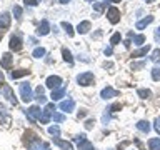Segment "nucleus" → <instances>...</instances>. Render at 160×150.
Here are the masks:
<instances>
[{
    "instance_id": "22",
    "label": "nucleus",
    "mask_w": 160,
    "mask_h": 150,
    "mask_svg": "<svg viewBox=\"0 0 160 150\" xmlns=\"http://www.w3.org/2000/svg\"><path fill=\"white\" fill-rule=\"evenodd\" d=\"M148 148L150 150H160V137L150 138L148 140Z\"/></svg>"
},
{
    "instance_id": "1",
    "label": "nucleus",
    "mask_w": 160,
    "mask_h": 150,
    "mask_svg": "<svg viewBox=\"0 0 160 150\" xmlns=\"http://www.w3.org/2000/svg\"><path fill=\"white\" fill-rule=\"evenodd\" d=\"M25 142L28 150H50V145L42 142L33 132H25Z\"/></svg>"
},
{
    "instance_id": "48",
    "label": "nucleus",
    "mask_w": 160,
    "mask_h": 150,
    "mask_svg": "<svg viewBox=\"0 0 160 150\" xmlns=\"http://www.w3.org/2000/svg\"><path fill=\"white\" fill-rule=\"evenodd\" d=\"M40 2H42V0H40Z\"/></svg>"
},
{
    "instance_id": "21",
    "label": "nucleus",
    "mask_w": 160,
    "mask_h": 150,
    "mask_svg": "<svg viewBox=\"0 0 160 150\" xmlns=\"http://www.w3.org/2000/svg\"><path fill=\"white\" fill-rule=\"evenodd\" d=\"M62 55H63V60L67 62L68 65H73V57H72V52H70L68 48H62Z\"/></svg>"
},
{
    "instance_id": "26",
    "label": "nucleus",
    "mask_w": 160,
    "mask_h": 150,
    "mask_svg": "<svg viewBox=\"0 0 160 150\" xmlns=\"http://www.w3.org/2000/svg\"><path fill=\"white\" fill-rule=\"evenodd\" d=\"M45 53H47V50H45L43 47H37V48H35L33 52H32V55H33L35 58H42Z\"/></svg>"
},
{
    "instance_id": "17",
    "label": "nucleus",
    "mask_w": 160,
    "mask_h": 150,
    "mask_svg": "<svg viewBox=\"0 0 160 150\" xmlns=\"http://www.w3.org/2000/svg\"><path fill=\"white\" fill-rule=\"evenodd\" d=\"M12 60H13V57L10 53H3L2 55V60H0V67H2V68H10Z\"/></svg>"
},
{
    "instance_id": "3",
    "label": "nucleus",
    "mask_w": 160,
    "mask_h": 150,
    "mask_svg": "<svg viewBox=\"0 0 160 150\" xmlns=\"http://www.w3.org/2000/svg\"><path fill=\"white\" fill-rule=\"evenodd\" d=\"M18 92H20V97H22V100L25 103L30 102L35 95L32 92V87H30V83L28 82H23V83H20V88H18Z\"/></svg>"
},
{
    "instance_id": "36",
    "label": "nucleus",
    "mask_w": 160,
    "mask_h": 150,
    "mask_svg": "<svg viewBox=\"0 0 160 150\" xmlns=\"http://www.w3.org/2000/svg\"><path fill=\"white\" fill-rule=\"evenodd\" d=\"M35 98H37L38 103H47V97H45V95H37L35 93Z\"/></svg>"
},
{
    "instance_id": "9",
    "label": "nucleus",
    "mask_w": 160,
    "mask_h": 150,
    "mask_svg": "<svg viewBox=\"0 0 160 150\" xmlns=\"http://www.w3.org/2000/svg\"><path fill=\"white\" fill-rule=\"evenodd\" d=\"M100 97L103 100H110L113 97H118V90H115L113 87H105L102 92H100Z\"/></svg>"
},
{
    "instance_id": "28",
    "label": "nucleus",
    "mask_w": 160,
    "mask_h": 150,
    "mask_svg": "<svg viewBox=\"0 0 160 150\" xmlns=\"http://www.w3.org/2000/svg\"><path fill=\"white\" fill-rule=\"evenodd\" d=\"M120 40H122V35H120V32L113 33L112 37H110V45H112V47H113V45H117V43L120 42Z\"/></svg>"
},
{
    "instance_id": "2",
    "label": "nucleus",
    "mask_w": 160,
    "mask_h": 150,
    "mask_svg": "<svg viewBox=\"0 0 160 150\" xmlns=\"http://www.w3.org/2000/svg\"><path fill=\"white\" fill-rule=\"evenodd\" d=\"M73 142H77L78 150H95L93 143L85 137V133H80V135H77V137H73Z\"/></svg>"
},
{
    "instance_id": "29",
    "label": "nucleus",
    "mask_w": 160,
    "mask_h": 150,
    "mask_svg": "<svg viewBox=\"0 0 160 150\" xmlns=\"http://www.w3.org/2000/svg\"><path fill=\"white\" fill-rule=\"evenodd\" d=\"M48 133L52 135V137H58V135H60V127H58V125H52V127H48Z\"/></svg>"
},
{
    "instance_id": "30",
    "label": "nucleus",
    "mask_w": 160,
    "mask_h": 150,
    "mask_svg": "<svg viewBox=\"0 0 160 150\" xmlns=\"http://www.w3.org/2000/svg\"><path fill=\"white\" fill-rule=\"evenodd\" d=\"M152 78L155 80V82H160V68L158 67L152 68Z\"/></svg>"
},
{
    "instance_id": "37",
    "label": "nucleus",
    "mask_w": 160,
    "mask_h": 150,
    "mask_svg": "<svg viewBox=\"0 0 160 150\" xmlns=\"http://www.w3.org/2000/svg\"><path fill=\"white\" fill-rule=\"evenodd\" d=\"M153 128L157 130V133L160 135V117H157V118H155V122H153Z\"/></svg>"
},
{
    "instance_id": "15",
    "label": "nucleus",
    "mask_w": 160,
    "mask_h": 150,
    "mask_svg": "<svg viewBox=\"0 0 160 150\" xmlns=\"http://www.w3.org/2000/svg\"><path fill=\"white\" fill-rule=\"evenodd\" d=\"M48 32H50V23H48V20H42V22H40V27H38V30H37V33L38 35H48Z\"/></svg>"
},
{
    "instance_id": "42",
    "label": "nucleus",
    "mask_w": 160,
    "mask_h": 150,
    "mask_svg": "<svg viewBox=\"0 0 160 150\" xmlns=\"http://www.w3.org/2000/svg\"><path fill=\"white\" fill-rule=\"evenodd\" d=\"M35 93H37V95H43V87H40V85H38V87L35 88Z\"/></svg>"
},
{
    "instance_id": "24",
    "label": "nucleus",
    "mask_w": 160,
    "mask_h": 150,
    "mask_svg": "<svg viewBox=\"0 0 160 150\" xmlns=\"http://www.w3.org/2000/svg\"><path fill=\"white\" fill-rule=\"evenodd\" d=\"M137 95H138L140 98H150V97H152V92H150L148 88H138L137 90Z\"/></svg>"
},
{
    "instance_id": "43",
    "label": "nucleus",
    "mask_w": 160,
    "mask_h": 150,
    "mask_svg": "<svg viewBox=\"0 0 160 150\" xmlns=\"http://www.w3.org/2000/svg\"><path fill=\"white\" fill-rule=\"evenodd\" d=\"M0 83H5V77H3L2 72H0Z\"/></svg>"
},
{
    "instance_id": "35",
    "label": "nucleus",
    "mask_w": 160,
    "mask_h": 150,
    "mask_svg": "<svg viewBox=\"0 0 160 150\" xmlns=\"http://www.w3.org/2000/svg\"><path fill=\"white\" fill-rule=\"evenodd\" d=\"M158 57H160V48H155L153 52H152V55H150V60H153V62H157V60H158Z\"/></svg>"
},
{
    "instance_id": "38",
    "label": "nucleus",
    "mask_w": 160,
    "mask_h": 150,
    "mask_svg": "<svg viewBox=\"0 0 160 150\" xmlns=\"http://www.w3.org/2000/svg\"><path fill=\"white\" fill-rule=\"evenodd\" d=\"M93 123H95L93 120H92V118H88L87 122H85V128H87V130H90V128H93Z\"/></svg>"
},
{
    "instance_id": "25",
    "label": "nucleus",
    "mask_w": 160,
    "mask_h": 150,
    "mask_svg": "<svg viewBox=\"0 0 160 150\" xmlns=\"http://www.w3.org/2000/svg\"><path fill=\"white\" fill-rule=\"evenodd\" d=\"M62 28L65 30V33H67L68 35V37H73V27H72V25H70L68 22H62Z\"/></svg>"
},
{
    "instance_id": "12",
    "label": "nucleus",
    "mask_w": 160,
    "mask_h": 150,
    "mask_svg": "<svg viewBox=\"0 0 160 150\" xmlns=\"http://www.w3.org/2000/svg\"><path fill=\"white\" fill-rule=\"evenodd\" d=\"M152 22H153V15H147L145 18L138 20V22L135 23V28H137V30H143L145 27H147V25H150Z\"/></svg>"
},
{
    "instance_id": "31",
    "label": "nucleus",
    "mask_w": 160,
    "mask_h": 150,
    "mask_svg": "<svg viewBox=\"0 0 160 150\" xmlns=\"http://www.w3.org/2000/svg\"><path fill=\"white\" fill-rule=\"evenodd\" d=\"M93 8H95V12L97 13H100V12H103L105 8H107V3H93Z\"/></svg>"
},
{
    "instance_id": "11",
    "label": "nucleus",
    "mask_w": 160,
    "mask_h": 150,
    "mask_svg": "<svg viewBox=\"0 0 160 150\" xmlns=\"http://www.w3.org/2000/svg\"><path fill=\"white\" fill-rule=\"evenodd\" d=\"M52 140H53V143L57 145V147H60L62 150H73V145L70 142H67V140H60L58 137H53Z\"/></svg>"
},
{
    "instance_id": "32",
    "label": "nucleus",
    "mask_w": 160,
    "mask_h": 150,
    "mask_svg": "<svg viewBox=\"0 0 160 150\" xmlns=\"http://www.w3.org/2000/svg\"><path fill=\"white\" fill-rule=\"evenodd\" d=\"M145 67V60H140V62H132V70H140Z\"/></svg>"
},
{
    "instance_id": "20",
    "label": "nucleus",
    "mask_w": 160,
    "mask_h": 150,
    "mask_svg": "<svg viewBox=\"0 0 160 150\" xmlns=\"http://www.w3.org/2000/svg\"><path fill=\"white\" fill-rule=\"evenodd\" d=\"M150 52V45H145V47H140L138 50H135V52L132 53V57L133 58H138V57H145Z\"/></svg>"
},
{
    "instance_id": "33",
    "label": "nucleus",
    "mask_w": 160,
    "mask_h": 150,
    "mask_svg": "<svg viewBox=\"0 0 160 150\" xmlns=\"http://www.w3.org/2000/svg\"><path fill=\"white\" fill-rule=\"evenodd\" d=\"M13 17L20 20V17H22V7H18V5H15L13 7Z\"/></svg>"
},
{
    "instance_id": "47",
    "label": "nucleus",
    "mask_w": 160,
    "mask_h": 150,
    "mask_svg": "<svg viewBox=\"0 0 160 150\" xmlns=\"http://www.w3.org/2000/svg\"><path fill=\"white\" fill-rule=\"evenodd\" d=\"M85 2H95V0H85Z\"/></svg>"
},
{
    "instance_id": "39",
    "label": "nucleus",
    "mask_w": 160,
    "mask_h": 150,
    "mask_svg": "<svg viewBox=\"0 0 160 150\" xmlns=\"http://www.w3.org/2000/svg\"><path fill=\"white\" fill-rule=\"evenodd\" d=\"M25 3L30 5V7H35V5L38 3V0H25Z\"/></svg>"
},
{
    "instance_id": "8",
    "label": "nucleus",
    "mask_w": 160,
    "mask_h": 150,
    "mask_svg": "<svg viewBox=\"0 0 160 150\" xmlns=\"http://www.w3.org/2000/svg\"><path fill=\"white\" fill-rule=\"evenodd\" d=\"M8 47H10V50H13V52H20V50H22V38H20L18 33H15L10 37Z\"/></svg>"
},
{
    "instance_id": "6",
    "label": "nucleus",
    "mask_w": 160,
    "mask_h": 150,
    "mask_svg": "<svg viewBox=\"0 0 160 150\" xmlns=\"http://www.w3.org/2000/svg\"><path fill=\"white\" fill-rule=\"evenodd\" d=\"M45 87L57 90V88L62 87V78H60L58 75H50V77H47V80H45Z\"/></svg>"
},
{
    "instance_id": "40",
    "label": "nucleus",
    "mask_w": 160,
    "mask_h": 150,
    "mask_svg": "<svg viewBox=\"0 0 160 150\" xmlns=\"http://www.w3.org/2000/svg\"><path fill=\"white\" fill-rule=\"evenodd\" d=\"M155 42H157V43L160 42V27L155 30Z\"/></svg>"
},
{
    "instance_id": "13",
    "label": "nucleus",
    "mask_w": 160,
    "mask_h": 150,
    "mask_svg": "<svg viewBox=\"0 0 160 150\" xmlns=\"http://www.w3.org/2000/svg\"><path fill=\"white\" fill-rule=\"evenodd\" d=\"M10 22H12V17H10L8 12L0 13V28H8L10 27Z\"/></svg>"
},
{
    "instance_id": "5",
    "label": "nucleus",
    "mask_w": 160,
    "mask_h": 150,
    "mask_svg": "<svg viewBox=\"0 0 160 150\" xmlns=\"http://www.w3.org/2000/svg\"><path fill=\"white\" fill-rule=\"evenodd\" d=\"M93 80H95V77H93L92 72H83V73L77 75V83L82 85V87H88V85H92Z\"/></svg>"
},
{
    "instance_id": "18",
    "label": "nucleus",
    "mask_w": 160,
    "mask_h": 150,
    "mask_svg": "<svg viewBox=\"0 0 160 150\" xmlns=\"http://www.w3.org/2000/svg\"><path fill=\"white\" fill-rule=\"evenodd\" d=\"M137 128L143 133H148L150 128H152V125H150L148 120H140V122H137Z\"/></svg>"
},
{
    "instance_id": "19",
    "label": "nucleus",
    "mask_w": 160,
    "mask_h": 150,
    "mask_svg": "<svg viewBox=\"0 0 160 150\" xmlns=\"http://www.w3.org/2000/svg\"><path fill=\"white\" fill-rule=\"evenodd\" d=\"M65 93H67V88L65 87H60V88H57V90H52V100H60L62 97H65Z\"/></svg>"
},
{
    "instance_id": "14",
    "label": "nucleus",
    "mask_w": 160,
    "mask_h": 150,
    "mask_svg": "<svg viewBox=\"0 0 160 150\" xmlns=\"http://www.w3.org/2000/svg\"><path fill=\"white\" fill-rule=\"evenodd\" d=\"M90 27H92V23H90L88 20H82V22L77 25V32H78V33H82V35H85V33H88Z\"/></svg>"
},
{
    "instance_id": "23",
    "label": "nucleus",
    "mask_w": 160,
    "mask_h": 150,
    "mask_svg": "<svg viewBox=\"0 0 160 150\" xmlns=\"http://www.w3.org/2000/svg\"><path fill=\"white\" fill-rule=\"evenodd\" d=\"M28 73V70H25V68H18V70H13L12 73H10V77H12L13 80L15 78H20V77H23V75H27Z\"/></svg>"
},
{
    "instance_id": "27",
    "label": "nucleus",
    "mask_w": 160,
    "mask_h": 150,
    "mask_svg": "<svg viewBox=\"0 0 160 150\" xmlns=\"http://www.w3.org/2000/svg\"><path fill=\"white\" fill-rule=\"evenodd\" d=\"M145 35L143 33H138V35H133V43L135 45H142V43H145Z\"/></svg>"
},
{
    "instance_id": "46",
    "label": "nucleus",
    "mask_w": 160,
    "mask_h": 150,
    "mask_svg": "<svg viewBox=\"0 0 160 150\" xmlns=\"http://www.w3.org/2000/svg\"><path fill=\"white\" fill-rule=\"evenodd\" d=\"M143 2H147V3H152V2H155V0H143Z\"/></svg>"
},
{
    "instance_id": "41",
    "label": "nucleus",
    "mask_w": 160,
    "mask_h": 150,
    "mask_svg": "<svg viewBox=\"0 0 160 150\" xmlns=\"http://www.w3.org/2000/svg\"><path fill=\"white\" fill-rule=\"evenodd\" d=\"M112 52H113V50H112V45H110V47H107V48L103 50V53L107 55V57H108V55H112Z\"/></svg>"
},
{
    "instance_id": "45",
    "label": "nucleus",
    "mask_w": 160,
    "mask_h": 150,
    "mask_svg": "<svg viewBox=\"0 0 160 150\" xmlns=\"http://www.w3.org/2000/svg\"><path fill=\"white\" fill-rule=\"evenodd\" d=\"M118 0H108V3H117Z\"/></svg>"
},
{
    "instance_id": "7",
    "label": "nucleus",
    "mask_w": 160,
    "mask_h": 150,
    "mask_svg": "<svg viewBox=\"0 0 160 150\" xmlns=\"http://www.w3.org/2000/svg\"><path fill=\"white\" fill-rule=\"evenodd\" d=\"M107 18H108V22L115 25V23H118L120 22V10L117 7H110L107 10Z\"/></svg>"
},
{
    "instance_id": "10",
    "label": "nucleus",
    "mask_w": 160,
    "mask_h": 150,
    "mask_svg": "<svg viewBox=\"0 0 160 150\" xmlns=\"http://www.w3.org/2000/svg\"><path fill=\"white\" fill-rule=\"evenodd\" d=\"M58 108L60 110H63V112H72V110L75 108V100L73 98H67V100H63V102H60L58 105Z\"/></svg>"
},
{
    "instance_id": "34",
    "label": "nucleus",
    "mask_w": 160,
    "mask_h": 150,
    "mask_svg": "<svg viewBox=\"0 0 160 150\" xmlns=\"http://www.w3.org/2000/svg\"><path fill=\"white\" fill-rule=\"evenodd\" d=\"M52 118L55 120V122H63V120H65V115H62V113H57V112H53V113H52Z\"/></svg>"
},
{
    "instance_id": "4",
    "label": "nucleus",
    "mask_w": 160,
    "mask_h": 150,
    "mask_svg": "<svg viewBox=\"0 0 160 150\" xmlns=\"http://www.w3.org/2000/svg\"><path fill=\"white\" fill-rule=\"evenodd\" d=\"M43 110L38 107V105H32L30 108L25 110V115H27V118L30 120V122H35V120H40V117H42Z\"/></svg>"
},
{
    "instance_id": "16",
    "label": "nucleus",
    "mask_w": 160,
    "mask_h": 150,
    "mask_svg": "<svg viewBox=\"0 0 160 150\" xmlns=\"http://www.w3.org/2000/svg\"><path fill=\"white\" fill-rule=\"evenodd\" d=\"M3 95L7 97V100L10 103H13V105H17V98H15V95L12 92V88L8 87V85H3Z\"/></svg>"
},
{
    "instance_id": "44",
    "label": "nucleus",
    "mask_w": 160,
    "mask_h": 150,
    "mask_svg": "<svg viewBox=\"0 0 160 150\" xmlns=\"http://www.w3.org/2000/svg\"><path fill=\"white\" fill-rule=\"evenodd\" d=\"M58 2H60V3H63V5H65V3H68V2H70V0H58Z\"/></svg>"
}]
</instances>
